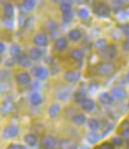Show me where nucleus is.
Returning a JSON list of instances; mask_svg holds the SVG:
<instances>
[{"label":"nucleus","instance_id":"nucleus-1","mask_svg":"<svg viewBox=\"0 0 129 149\" xmlns=\"http://www.w3.org/2000/svg\"><path fill=\"white\" fill-rule=\"evenodd\" d=\"M116 71V65L112 61H102L97 65V72L102 76H111Z\"/></svg>","mask_w":129,"mask_h":149},{"label":"nucleus","instance_id":"nucleus-2","mask_svg":"<svg viewBox=\"0 0 129 149\" xmlns=\"http://www.w3.org/2000/svg\"><path fill=\"white\" fill-rule=\"evenodd\" d=\"M94 13L99 17H109L110 16L111 10L108 5L104 3H97L93 8Z\"/></svg>","mask_w":129,"mask_h":149},{"label":"nucleus","instance_id":"nucleus-3","mask_svg":"<svg viewBox=\"0 0 129 149\" xmlns=\"http://www.w3.org/2000/svg\"><path fill=\"white\" fill-rule=\"evenodd\" d=\"M18 134H19V128L15 125H10L4 130L3 134H2V136L5 139H9L17 136Z\"/></svg>","mask_w":129,"mask_h":149},{"label":"nucleus","instance_id":"nucleus-4","mask_svg":"<svg viewBox=\"0 0 129 149\" xmlns=\"http://www.w3.org/2000/svg\"><path fill=\"white\" fill-rule=\"evenodd\" d=\"M42 146L44 149H55L57 146V141L54 136H48L42 140Z\"/></svg>","mask_w":129,"mask_h":149},{"label":"nucleus","instance_id":"nucleus-5","mask_svg":"<svg viewBox=\"0 0 129 149\" xmlns=\"http://www.w3.org/2000/svg\"><path fill=\"white\" fill-rule=\"evenodd\" d=\"M16 80L19 86H26L30 83V76L27 72H19L17 74Z\"/></svg>","mask_w":129,"mask_h":149},{"label":"nucleus","instance_id":"nucleus-6","mask_svg":"<svg viewBox=\"0 0 129 149\" xmlns=\"http://www.w3.org/2000/svg\"><path fill=\"white\" fill-rule=\"evenodd\" d=\"M111 95L115 98V100H121L123 98L126 97L127 94H126L124 89L119 88V87H115V88L111 90Z\"/></svg>","mask_w":129,"mask_h":149},{"label":"nucleus","instance_id":"nucleus-7","mask_svg":"<svg viewBox=\"0 0 129 149\" xmlns=\"http://www.w3.org/2000/svg\"><path fill=\"white\" fill-rule=\"evenodd\" d=\"M80 77H81L80 72L74 71V70H70V71H67L65 74H64V79H65L68 83L78 82V81L80 80Z\"/></svg>","mask_w":129,"mask_h":149},{"label":"nucleus","instance_id":"nucleus-8","mask_svg":"<svg viewBox=\"0 0 129 149\" xmlns=\"http://www.w3.org/2000/svg\"><path fill=\"white\" fill-rule=\"evenodd\" d=\"M33 42H34V44L36 46L45 47L49 44V39H48V36L45 34V33H38L34 37Z\"/></svg>","mask_w":129,"mask_h":149},{"label":"nucleus","instance_id":"nucleus-9","mask_svg":"<svg viewBox=\"0 0 129 149\" xmlns=\"http://www.w3.org/2000/svg\"><path fill=\"white\" fill-rule=\"evenodd\" d=\"M101 54L103 55V57L107 58H114L117 55V49L115 46H109V47L106 46L104 49L101 50Z\"/></svg>","mask_w":129,"mask_h":149},{"label":"nucleus","instance_id":"nucleus-10","mask_svg":"<svg viewBox=\"0 0 129 149\" xmlns=\"http://www.w3.org/2000/svg\"><path fill=\"white\" fill-rule=\"evenodd\" d=\"M67 46H68V42H67V40L64 37L57 38L54 42V49L57 51H64L67 48Z\"/></svg>","mask_w":129,"mask_h":149},{"label":"nucleus","instance_id":"nucleus-11","mask_svg":"<svg viewBox=\"0 0 129 149\" xmlns=\"http://www.w3.org/2000/svg\"><path fill=\"white\" fill-rule=\"evenodd\" d=\"M81 107H82L83 110H85L86 112L92 111L95 108V102L92 100L86 98L83 102H81Z\"/></svg>","mask_w":129,"mask_h":149},{"label":"nucleus","instance_id":"nucleus-12","mask_svg":"<svg viewBox=\"0 0 129 149\" xmlns=\"http://www.w3.org/2000/svg\"><path fill=\"white\" fill-rule=\"evenodd\" d=\"M99 100L101 103H103V104L109 105V104H112V103H113L114 97H112L110 94H108V93H103V94H101L99 95Z\"/></svg>","mask_w":129,"mask_h":149},{"label":"nucleus","instance_id":"nucleus-13","mask_svg":"<svg viewBox=\"0 0 129 149\" xmlns=\"http://www.w3.org/2000/svg\"><path fill=\"white\" fill-rule=\"evenodd\" d=\"M68 37H69V39L71 41L77 42V41H79L81 38H82V32H81L80 29H72V30H70V31H69Z\"/></svg>","mask_w":129,"mask_h":149},{"label":"nucleus","instance_id":"nucleus-14","mask_svg":"<svg viewBox=\"0 0 129 149\" xmlns=\"http://www.w3.org/2000/svg\"><path fill=\"white\" fill-rule=\"evenodd\" d=\"M35 75L39 80H45L49 75V72H48L47 68H45L43 66H39L36 68Z\"/></svg>","mask_w":129,"mask_h":149},{"label":"nucleus","instance_id":"nucleus-15","mask_svg":"<svg viewBox=\"0 0 129 149\" xmlns=\"http://www.w3.org/2000/svg\"><path fill=\"white\" fill-rule=\"evenodd\" d=\"M17 61H18V63L19 65H21L23 67H29L31 65V58L29 57H27V56L24 54L19 56Z\"/></svg>","mask_w":129,"mask_h":149},{"label":"nucleus","instance_id":"nucleus-16","mask_svg":"<svg viewBox=\"0 0 129 149\" xmlns=\"http://www.w3.org/2000/svg\"><path fill=\"white\" fill-rule=\"evenodd\" d=\"M70 97H71V90L69 89H63L57 93V100L61 102H66Z\"/></svg>","mask_w":129,"mask_h":149},{"label":"nucleus","instance_id":"nucleus-17","mask_svg":"<svg viewBox=\"0 0 129 149\" xmlns=\"http://www.w3.org/2000/svg\"><path fill=\"white\" fill-rule=\"evenodd\" d=\"M24 141L28 144L30 147H34L37 144V136L34 134H27L24 136Z\"/></svg>","mask_w":129,"mask_h":149},{"label":"nucleus","instance_id":"nucleus-18","mask_svg":"<svg viewBox=\"0 0 129 149\" xmlns=\"http://www.w3.org/2000/svg\"><path fill=\"white\" fill-rule=\"evenodd\" d=\"M42 57V51L39 48H31L29 50V58L33 61H38Z\"/></svg>","mask_w":129,"mask_h":149},{"label":"nucleus","instance_id":"nucleus-19","mask_svg":"<svg viewBox=\"0 0 129 149\" xmlns=\"http://www.w3.org/2000/svg\"><path fill=\"white\" fill-rule=\"evenodd\" d=\"M21 47L19 46L18 44H13V45H11V47H10V55L12 56L13 58H18L19 56H21Z\"/></svg>","mask_w":129,"mask_h":149},{"label":"nucleus","instance_id":"nucleus-20","mask_svg":"<svg viewBox=\"0 0 129 149\" xmlns=\"http://www.w3.org/2000/svg\"><path fill=\"white\" fill-rule=\"evenodd\" d=\"M3 13H4L5 18H7V19L12 18V17L14 16V7H13V5L11 3L5 4L4 9H3Z\"/></svg>","mask_w":129,"mask_h":149},{"label":"nucleus","instance_id":"nucleus-21","mask_svg":"<svg viewBox=\"0 0 129 149\" xmlns=\"http://www.w3.org/2000/svg\"><path fill=\"white\" fill-rule=\"evenodd\" d=\"M59 111H60V105L57 104V103L52 104L49 108V114L52 118L57 117L58 115V113H59Z\"/></svg>","mask_w":129,"mask_h":149},{"label":"nucleus","instance_id":"nucleus-22","mask_svg":"<svg viewBox=\"0 0 129 149\" xmlns=\"http://www.w3.org/2000/svg\"><path fill=\"white\" fill-rule=\"evenodd\" d=\"M71 58L75 61H82L85 58V54H83L82 50L75 49L71 52Z\"/></svg>","mask_w":129,"mask_h":149},{"label":"nucleus","instance_id":"nucleus-23","mask_svg":"<svg viewBox=\"0 0 129 149\" xmlns=\"http://www.w3.org/2000/svg\"><path fill=\"white\" fill-rule=\"evenodd\" d=\"M30 102L32 103L33 105H38L42 102V97L41 95L37 92L32 93L31 95H30Z\"/></svg>","mask_w":129,"mask_h":149},{"label":"nucleus","instance_id":"nucleus-24","mask_svg":"<svg viewBox=\"0 0 129 149\" xmlns=\"http://www.w3.org/2000/svg\"><path fill=\"white\" fill-rule=\"evenodd\" d=\"M73 122L78 126H82L86 122V117L83 114H77L73 117Z\"/></svg>","mask_w":129,"mask_h":149},{"label":"nucleus","instance_id":"nucleus-25","mask_svg":"<svg viewBox=\"0 0 129 149\" xmlns=\"http://www.w3.org/2000/svg\"><path fill=\"white\" fill-rule=\"evenodd\" d=\"M86 139H88V141L89 143H91V144H94V143H96L98 140L100 139V136L99 134H96L95 132L92 131L91 133H89L88 134V136H86Z\"/></svg>","mask_w":129,"mask_h":149},{"label":"nucleus","instance_id":"nucleus-26","mask_svg":"<svg viewBox=\"0 0 129 149\" xmlns=\"http://www.w3.org/2000/svg\"><path fill=\"white\" fill-rule=\"evenodd\" d=\"M86 98V92L83 91V90H80V91H77L75 94V100L77 102H83V100H85Z\"/></svg>","mask_w":129,"mask_h":149},{"label":"nucleus","instance_id":"nucleus-27","mask_svg":"<svg viewBox=\"0 0 129 149\" xmlns=\"http://www.w3.org/2000/svg\"><path fill=\"white\" fill-rule=\"evenodd\" d=\"M36 5L35 0H24L23 3H22V6L26 11H31L34 9Z\"/></svg>","mask_w":129,"mask_h":149},{"label":"nucleus","instance_id":"nucleus-28","mask_svg":"<svg viewBox=\"0 0 129 149\" xmlns=\"http://www.w3.org/2000/svg\"><path fill=\"white\" fill-rule=\"evenodd\" d=\"M12 105L13 104L11 100H6V102L3 103V105H2V107H1V111H2V113H3V115H6L9 113L11 111V109H12Z\"/></svg>","mask_w":129,"mask_h":149},{"label":"nucleus","instance_id":"nucleus-29","mask_svg":"<svg viewBox=\"0 0 129 149\" xmlns=\"http://www.w3.org/2000/svg\"><path fill=\"white\" fill-rule=\"evenodd\" d=\"M88 127L90 130H92L93 132H95L96 130H98L100 127V122L97 119H90L88 121Z\"/></svg>","mask_w":129,"mask_h":149},{"label":"nucleus","instance_id":"nucleus-30","mask_svg":"<svg viewBox=\"0 0 129 149\" xmlns=\"http://www.w3.org/2000/svg\"><path fill=\"white\" fill-rule=\"evenodd\" d=\"M78 16H79L81 19H86L88 18L89 13H88V10L85 9V8H82V9H80L79 11H78Z\"/></svg>","mask_w":129,"mask_h":149},{"label":"nucleus","instance_id":"nucleus-31","mask_svg":"<svg viewBox=\"0 0 129 149\" xmlns=\"http://www.w3.org/2000/svg\"><path fill=\"white\" fill-rule=\"evenodd\" d=\"M62 18L64 19V22H70L72 21L73 19V13H72V10L71 11H68V12H64L62 13Z\"/></svg>","mask_w":129,"mask_h":149},{"label":"nucleus","instance_id":"nucleus-32","mask_svg":"<svg viewBox=\"0 0 129 149\" xmlns=\"http://www.w3.org/2000/svg\"><path fill=\"white\" fill-rule=\"evenodd\" d=\"M71 9H72V6H71V4L68 3V2H62V3L60 4V10L62 13L71 11Z\"/></svg>","mask_w":129,"mask_h":149},{"label":"nucleus","instance_id":"nucleus-33","mask_svg":"<svg viewBox=\"0 0 129 149\" xmlns=\"http://www.w3.org/2000/svg\"><path fill=\"white\" fill-rule=\"evenodd\" d=\"M48 27H49V30L52 34H54V33L57 31V24L52 21H50L49 24H48Z\"/></svg>","mask_w":129,"mask_h":149},{"label":"nucleus","instance_id":"nucleus-34","mask_svg":"<svg viewBox=\"0 0 129 149\" xmlns=\"http://www.w3.org/2000/svg\"><path fill=\"white\" fill-rule=\"evenodd\" d=\"M95 46L100 50L104 49V48L107 46V45H106V40L105 39H100V40H98L96 43H95Z\"/></svg>","mask_w":129,"mask_h":149},{"label":"nucleus","instance_id":"nucleus-35","mask_svg":"<svg viewBox=\"0 0 129 149\" xmlns=\"http://www.w3.org/2000/svg\"><path fill=\"white\" fill-rule=\"evenodd\" d=\"M112 142H113L114 145H121L122 144V139H120V137H117V136H115L113 137V139H112Z\"/></svg>","mask_w":129,"mask_h":149},{"label":"nucleus","instance_id":"nucleus-36","mask_svg":"<svg viewBox=\"0 0 129 149\" xmlns=\"http://www.w3.org/2000/svg\"><path fill=\"white\" fill-rule=\"evenodd\" d=\"M99 149H114V145L112 143L109 142H104L102 145L100 146Z\"/></svg>","mask_w":129,"mask_h":149},{"label":"nucleus","instance_id":"nucleus-37","mask_svg":"<svg viewBox=\"0 0 129 149\" xmlns=\"http://www.w3.org/2000/svg\"><path fill=\"white\" fill-rule=\"evenodd\" d=\"M7 149H25V148L19 144H11L9 147H7Z\"/></svg>","mask_w":129,"mask_h":149},{"label":"nucleus","instance_id":"nucleus-38","mask_svg":"<svg viewBox=\"0 0 129 149\" xmlns=\"http://www.w3.org/2000/svg\"><path fill=\"white\" fill-rule=\"evenodd\" d=\"M121 134H122V136H124V137H129V127L124 128V130L121 132Z\"/></svg>","mask_w":129,"mask_h":149},{"label":"nucleus","instance_id":"nucleus-39","mask_svg":"<svg viewBox=\"0 0 129 149\" xmlns=\"http://www.w3.org/2000/svg\"><path fill=\"white\" fill-rule=\"evenodd\" d=\"M5 49H6V47H5L4 43L0 42V54H3V53L5 52Z\"/></svg>","mask_w":129,"mask_h":149},{"label":"nucleus","instance_id":"nucleus-40","mask_svg":"<svg viewBox=\"0 0 129 149\" xmlns=\"http://www.w3.org/2000/svg\"><path fill=\"white\" fill-rule=\"evenodd\" d=\"M123 32H124V34L126 36H128V37H129V24H127V26H124V29H123Z\"/></svg>","mask_w":129,"mask_h":149},{"label":"nucleus","instance_id":"nucleus-41","mask_svg":"<svg viewBox=\"0 0 129 149\" xmlns=\"http://www.w3.org/2000/svg\"><path fill=\"white\" fill-rule=\"evenodd\" d=\"M123 48H125V49L129 50V37H128V39H127V40L125 41L124 45H123Z\"/></svg>","mask_w":129,"mask_h":149},{"label":"nucleus","instance_id":"nucleus-42","mask_svg":"<svg viewBox=\"0 0 129 149\" xmlns=\"http://www.w3.org/2000/svg\"><path fill=\"white\" fill-rule=\"evenodd\" d=\"M126 78H127V80L129 81V72L127 73V75H126Z\"/></svg>","mask_w":129,"mask_h":149},{"label":"nucleus","instance_id":"nucleus-43","mask_svg":"<svg viewBox=\"0 0 129 149\" xmlns=\"http://www.w3.org/2000/svg\"><path fill=\"white\" fill-rule=\"evenodd\" d=\"M0 61H1V58H0Z\"/></svg>","mask_w":129,"mask_h":149}]
</instances>
